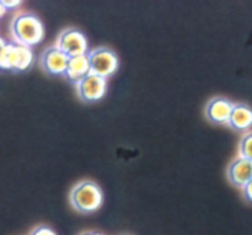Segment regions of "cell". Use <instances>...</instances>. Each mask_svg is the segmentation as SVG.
Instances as JSON below:
<instances>
[{"instance_id":"6da1fadb","label":"cell","mask_w":252,"mask_h":235,"mask_svg":"<svg viewBox=\"0 0 252 235\" xmlns=\"http://www.w3.org/2000/svg\"><path fill=\"white\" fill-rule=\"evenodd\" d=\"M11 34L16 43L31 48L43 39L44 27L36 15L22 12L16 15L12 20Z\"/></svg>"},{"instance_id":"7a4b0ae2","label":"cell","mask_w":252,"mask_h":235,"mask_svg":"<svg viewBox=\"0 0 252 235\" xmlns=\"http://www.w3.org/2000/svg\"><path fill=\"white\" fill-rule=\"evenodd\" d=\"M69 200L76 211L89 214L100 209L103 202V194L97 184L86 180L71 189Z\"/></svg>"},{"instance_id":"3957f363","label":"cell","mask_w":252,"mask_h":235,"mask_svg":"<svg viewBox=\"0 0 252 235\" xmlns=\"http://www.w3.org/2000/svg\"><path fill=\"white\" fill-rule=\"evenodd\" d=\"M33 53L30 47L16 42H9L0 54V69L24 71L31 67Z\"/></svg>"},{"instance_id":"277c9868","label":"cell","mask_w":252,"mask_h":235,"mask_svg":"<svg viewBox=\"0 0 252 235\" xmlns=\"http://www.w3.org/2000/svg\"><path fill=\"white\" fill-rule=\"evenodd\" d=\"M89 62H90L91 73L107 79L113 75L118 68L117 54L107 47H97L89 51Z\"/></svg>"},{"instance_id":"5b68a950","label":"cell","mask_w":252,"mask_h":235,"mask_svg":"<svg viewBox=\"0 0 252 235\" xmlns=\"http://www.w3.org/2000/svg\"><path fill=\"white\" fill-rule=\"evenodd\" d=\"M57 47L66 54L69 58L85 56L89 53L88 38L78 29H66L59 34Z\"/></svg>"},{"instance_id":"8992f818","label":"cell","mask_w":252,"mask_h":235,"mask_svg":"<svg viewBox=\"0 0 252 235\" xmlns=\"http://www.w3.org/2000/svg\"><path fill=\"white\" fill-rule=\"evenodd\" d=\"M107 90V79L90 73L76 84L78 95L84 102H96L105 96Z\"/></svg>"},{"instance_id":"52a82bcc","label":"cell","mask_w":252,"mask_h":235,"mask_svg":"<svg viewBox=\"0 0 252 235\" xmlns=\"http://www.w3.org/2000/svg\"><path fill=\"white\" fill-rule=\"evenodd\" d=\"M69 57L57 46L48 47L41 57V66L46 73L52 75H62L65 74L68 67Z\"/></svg>"},{"instance_id":"ba28073f","label":"cell","mask_w":252,"mask_h":235,"mask_svg":"<svg viewBox=\"0 0 252 235\" xmlns=\"http://www.w3.org/2000/svg\"><path fill=\"white\" fill-rule=\"evenodd\" d=\"M234 105L235 103L225 98L212 99L206 106L207 118L216 125H229Z\"/></svg>"},{"instance_id":"9c48e42d","label":"cell","mask_w":252,"mask_h":235,"mask_svg":"<svg viewBox=\"0 0 252 235\" xmlns=\"http://www.w3.org/2000/svg\"><path fill=\"white\" fill-rule=\"evenodd\" d=\"M228 179L238 187H245L252 180V160L239 155L228 168Z\"/></svg>"},{"instance_id":"30bf717a","label":"cell","mask_w":252,"mask_h":235,"mask_svg":"<svg viewBox=\"0 0 252 235\" xmlns=\"http://www.w3.org/2000/svg\"><path fill=\"white\" fill-rule=\"evenodd\" d=\"M91 73L90 62H89L88 54L85 56H78L69 58L68 67L64 75L66 76L69 81L74 83L76 85L80 83L85 76H88Z\"/></svg>"},{"instance_id":"8fae6325","label":"cell","mask_w":252,"mask_h":235,"mask_svg":"<svg viewBox=\"0 0 252 235\" xmlns=\"http://www.w3.org/2000/svg\"><path fill=\"white\" fill-rule=\"evenodd\" d=\"M229 126L235 131H248L252 127V108L243 103L234 105Z\"/></svg>"},{"instance_id":"7c38bea8","label":"cell","mask_w":252,"mask_h":235,"mask_svg":"<svg viewBox=\"0 0 252 235\" xmlns=\"http://www.w3.org/2000/svg\"><path fill=\"white\" fill-rule=\"evenodd\" d=\"M239 153H240V157L252 160V133L245 134L241 138Z\"/></svg>"},{"instance_id":"4fadbf2b","label":"cell","mask_w":252,"mask_h":235,"mask_svg":"<svg viewBox=\"0 0 252 235\" xmlns=\"http://www.w3.org/2000/svg\"><path fill=\"white\" fill-rule=\"evenodd\" d=\"M31 235H57V234L54 233L51 228H48V227L41 226V227H37V228L32 232Z\"/></svg>"},{"instance_id":"5bb4252c","label":"cell","mask_w":252,"mask_h":235,"mask_svg":"<svg viewBox=\"0 0 252 235\" xmlns=\"http://www.w3.org/2000/svg\"><path fill=\"white\" fill-rule=\"evenodd\" d=\"M1 4L6 10H12V9H16V7H19L22 2L17 1V0H1Z\"/></svg>"},{"instance_id":"9a60e30c","label":"cell","mask_w":252,"mask_h":235,"mask_svg":"<svg viewBox=\"0 0 252 235\" xmlns=\"http://www.w3.org/2000/svg\"><path fill=\"white\" fill-rule=\"evenodd\" d=\"M244 196H245V199L248 200V201L252 202V180L244 187Z\"/></svg>"},{"instance_id":"2e32d148","label":"cell","mask_w":252,"mask_h":235,"mask_svg":"<svg viewBox=\"0 0 252 235\" xmlns=\"http://www.w3.org/2000/svg\"><path fill=\"white\" fill-rule=\"evenodd\" d=\"M5 46H6V42H5L4 39H2L1 37H0V54H1L2 49L5 48Z\"/></svg>"},{"instance_id":"e0dca14e","label":"cell","mask_w":252,"mask_h":235,"mask_svg":"<svg viewBox=\"0 0 252 235\" xmlns=\"http://www.w3.org/2000/svg\"><path fill=\"white\" fill-rule=\"evenodd\" d=\"M5 11H6V9H5L4 6H2V4H1V1H0V17L2 16V15L5 14Z\"/></svg>"},{"instance_id":"ac0fdd59","label":"cell","mask_w":252,"mask_h":235,"mask_svg":"<svg viewBox=\"0 0 252 235\" xmlns=\"http://www.w3.org/2000/svg\"><path fill=\"white\" fill-rule=\"evenodd\" d=\"M81 235H102V234L96 233V232H88V233H83Z\"/></svg>"}]
</instances>
